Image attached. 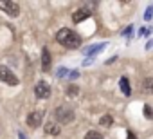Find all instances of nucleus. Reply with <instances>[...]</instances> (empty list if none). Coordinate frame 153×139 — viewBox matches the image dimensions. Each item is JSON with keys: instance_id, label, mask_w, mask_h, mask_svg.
I'll list each match as a JSON object with an SVG mask.
<instances>
[{"instance_id": "obj_9", "label": "nucleus", "mask_w": 153, "mask_h": 139, "mask_svg": "<svg viewBox=\"0 0 153 139\" xmlns=\"http://www.w3.org/2000/svg\"><path fill=\"white\" fill-rule=\"evenodd\" d=\"M45 132H47V134H51V135H58V134L61 132V128H59V125H58V123L49 121V123L45 125Z\"/></svg>"}, {"instance_id": "obj_6", "label": "nucleus", "mask_w": 153, "mask_h": 139, "mask_svg": "<svg viewBox=\"0 0 153 139\" xmlns=\"http://www.w3.org/2000/svg\"><path fill=\"white\" fill-rule=\"evenodd\" d=\"M42 121H43V112H42V110L31 112V114L27 116V125H29L31 128H38V126L42 125Z\"/></svg>"}, {"instance_id": "obj_7", "label": "nucleus", "mask_w": 153, "mask_h": 139, "mask_svg": "<svg viewBox=\"0 0 153 139\" xmlns=\"http://www.w3.org/2000/svg\"><path fill=\"white\" fill-rule=\"evenodd\" d=\"M88 16H90V11H88L87 7H81V9H78V11L72 15V22H74V24H79V22L87 20Z\"/></svg>"}, {"instance_id": "obj_12", "label": "nucleus", "mask_w": 153, "mask_h": 139, "mask_svg": "<svg viewBox=\"0 0 153 139\" xmlns=\"http://www.w3.org/2000/svg\"><path fill=\"white\" fill-rule=\"evenodd\" d=\"M103 49H105V45H94V47H88V49L85 51V54H87L88 58H96V54L101 52Z\"/></svg>"}, {"instance_id": "obj_14", "label": "nucleus", "mask_w": 153, "mask_h": 139, "mask_svg": "<svg viewBox=\"0 0 153 139\" xmlns=\"http://www.w3.org/2000/svg\"><path fill=\"white\" fill-rule=\"evenodd\" d=\"M99 123H101V125H103V126H110V125H112V123H114V117H112V116H108V114H106V116H103V117H101V119H99Z\"/></svg>"}, {"instance_id": "obj_21", "label": "nucleus", "mask_w": 153, "mask_h": 139, "mask_svg": "<svg viewBox=\"0 0 153 139\" xmlns=\"http://www.w3.org/2000/svg\"><path fill=\"white\" fill-rule=\"evenodd\" d=\"M128 139H137V137H135V134H133L131 130H128Z\"/></svg>"}, {"instance_id": "obj_13", "label": "nucleus", "mask_w": 153, "mask_h": 139, "mask_svg": "<svg viewBox=\"0 0 153 139\" xmlns=\"http://www.w3.org/2000/svg\"><path fill=\"white\" fill-rule=\"evenodd\" d=\"M78 94H79V87H78V85H68V89H67V96L74 98V96H78Z\"/></svg>"}, {"instance_id": "obj_23", "label": "nucleus", "mask_w": 153, "mask_h": 139, "mask_svg": "<svg viewBox=\"0 0 153 139\" xmlns=\"http://www.w3.org/2000/svg\"><path fill=\"white\" fill-rule=\"evenodd\" d=\"M18 139H27V137H25V134H22V132H18Z\"/></svg>"}, {"instance_id": "obj_5", "label": "nucleus", "mask_w": 153, "mask_h": 139, "mask_svg": "<svg viewBox=\"0 0 153 139\" xmlns=\"http://www.w3.org/2000/svg\"><path fill=\"white\" fill-rule=\"evenodd\" d=\"M34 94H36V98H40V99H47V98L51 96V85L45 83V81H38L36 87H34Z\"/></svg>"}, {"instance_id": "obj_4", "label": "nucleus", "mask_w": 153, "mask_h": 139, "mask_svg": "<svg viewBox=\"0 0 153 139\" xmlns=\"http://www.w3.org/2000/svg\"><path fill=\"white\" fill-rule=\"evenodd\" d=\"M0 9H4L11 18H16L20 13V4L13 2V0H7V2H0Z\"/></svg>"}, {"instance_id": "obj_8", "label": "nucleus", "mask_w": 153, "mask_h": 139, "mask_svg": "<svg viewBox=\"0 0 153 139\" xmlns=\"http://www.w3.org/2000/svg\"><path fill=\"white\" fill-rule=\"evenodd\" d=\"M42 69L43 72H51V52L47 47H43L42 51Z\"/></svg>"}, {"instance_id": "obj_22", "label": "nucleus", "mask_w": 153, "mask_h": 139, "mask_svg": "<svg viewBox=\"0 0 153 139\" xmlns=\"http://www.w3.org/2000/svg\"><path fill=\"white\" fill-rule=\"evenodd\" d=\"M151 47H153V38H151V40L146 43V49H151Z\"/></svg>"}, {"instance_id": "obj_1", "label": "nucleus", "mask_w": 153, "mask_h": 139, "mask_svg": "<svg viewBox=\"0 0 153 139\" xmlns=\"http://www.w3.org/2000/svg\"><path fill=\"white\" fill-rule=\"evenodd\" d=\"M56 40L63 47H67V49H78L81 45V36L78 33H74L72 29H67V27L65 29H59L56 33Z\"/></svg>"}, {"instance_id": "obj_11", "label": "nucleus", "mask_w": 153, "mask_h": 139, "mask_svg": "<svg viewBox=\"0 0 153 139\" xmlns=\"http://www.w3.org/2000/svg\"><path fill=\"white\" fill-rule=\"evenodd\" d=\"M142 92L144 94H153V78H146L142 81Z\"/></svg>"}, {"instance_id": "obj_3", "label": "nucleus", "mask_w": 153, "mask_h": 139, "mask_svg": "<svg viewBox=\"0 0 153 139\" xmlns=\"http://www.w3.org/2000/svg\"><path fill=\"white\" fill-rule=\"evenodd\" d=\"M0 81H4V83H7L11 87H16L18 85V78L9 71L7 67H4V65H0Z\"/></svg>"}, {"instance_id": "obj_10", "label": "nucleus", "mask_w": 153, "mask_h": 139, "mask_svg": "<svg viewBox=\"0 0 153 139\" xmlns=\"http://www.w3.org/2000/svg\"><path fill=\"white\" fill-rule=\"evenodd\" d=\"M119 87H121V90H123L124 96H130V94H131V89H130V81H128V78H121V80H119Z\"/></svg>"}, {"instance_id": "obj_18", "label": "nucleus", "mask_w": 153, "mask_h": 139, "mask_svg": "<svg viewBox=\"0 0 153 139\" xmlns=\"http://www.w3.org/2000/svg\"><path fill=\"white\" fill-rule=\"evenodd\" d=\"M153 16V6H149L148 9H146V13H144V20H149Z\"/></svg>"}, {"instance_id": "obj_20", "label": "nucleus", "mask_w": 153, "mask_h": 139, "mask_svg": "<svg viewBox=\"0 0 153 139\" xmlns=\"http://www.w3.org/2000/svg\"><path fill=\"white\" fill-rule=\"evenodd\" d=\"M131 29H133V25H128V27H126V29L123 31V34H124V36H128V34L131 33Z\"/></svg>"}, {"instance_id": "obj_16", "label": "nucleus", "mask_w": 153, "mask_h": 139, "mask_svg": "<svg viewBox=\"0 0 153 139\" xmlns=\"http://www.w3.org/2000/svg\"><path fill=\"white\" fill-rule=\"evenodd\" d=\"M68 74H70V72H68V69H67V67H59V69H58V72H56L58 78H63V76H68Z\"/></svg>"}, {"instance_id": "obj_19", "label": "nucleus", "mask_w": 153, "mask_h": 139, "mask_svg": "<svg viewBox=\"0 0 153 139\" xmlns=\"http://www.w3.org/2000/svg\"><path fill=\"white\" fill-rule=\"evenodd\" d=\"M78 76H79V71H72V72L68 74V78H70V80H76Z\"/></svg>"}, {"instance_id": "obj_2", "label": "nucleus", "mask_w": 153, "mask_h": 139, "mask_svg": "<svg viewBox=\"0 0 153 139\" xmlns=\"http://www.w3.org/2000/svg\"><path fill=\"white\" fill-rule=\"evenodd\" d=\"M54 116H56V119H58L59 123H63V125L72 123V121H74V117H76L74 110H72V108H68V107H58V108L54 110Z\"/></svg>"}, {"instance_id": "obj_15", "label": "nucleus", "mask_w": 153, "mask_h": 139, "mask_svg": "<svg viewBox=\"0 0 153 139\" xmlns=\"http://www.w3.org/2000/svg\"><path fill=\"white\" fill-rule=\"evenodd\" d=\"M85 139H103V135H101L99 132H96V130H90V132L85 135Z\"/></svg>"}, {"instance_id": "obj_17", "label": "nucleus", "mask_w": 153, "mask_h": 139, "mask_svg": "<svg viewBox=\"0 0 153 139\" xmlns=\"http://www.w3.org/2000/svg\"><path fill=\"white\" fill-rule=\"evenodd\" d=\"M144 117L146 119H153V110L149 105H144Z\"/></svg>"}]
</instances>
